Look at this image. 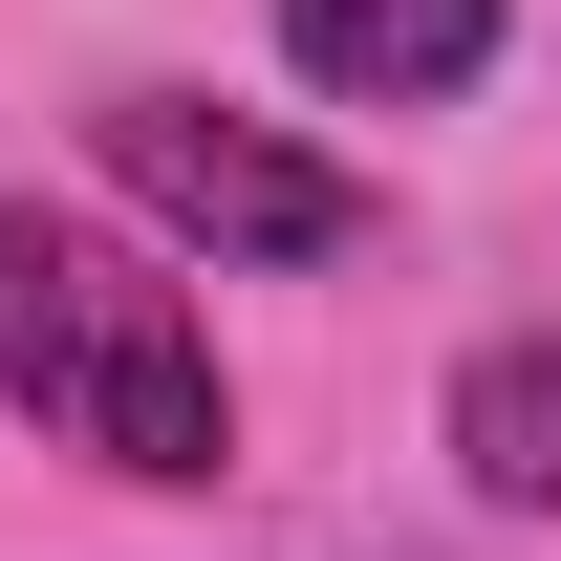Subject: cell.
<instances>
[{
	"instance_id": "obj_1",
	"label": "cell",
	"mask_w": 561,
	"mask_h": 561,
	"mask_svg": "<svg viewBox=\"0 0 561 561\" xmlns=\"http://www.w3.org/2000/svg\"><path fill=\"white\" fill-rule=\"evenodd\" d=\"M0 411H44L66 454L151 496H216L238 476V389H216V324L195 280H151L130 238H87V216L0 195Z\"/></svg>"
},
{
	"instance_id": "obj_2",
	"label": "cell",
	"mask_w": 561,
	"mask_h": 561,
	"mask_svg": "<svg viewBox=\"0 0 561 561\" xmlns=\"http://www.w3.org/2000/svg\"><path fill=\"white\" fill-rule=\"evenodd\" d=\"M87 151H108V195H130L151 238H195V260H346L367 238V173H324V151L260 130V108H195V87H108Z\"/></svg>"
},
{
	"instance_id": "obj_3",
	"label": "cell",
	"mask_w": 561,
	"mask_h": 561,
	"mask_svg": "<svg viewBox=\"0 0 561 561\" xmlns=\"http://www.w3.org/2000/svg\"><path fill=\"white\" fill-rule=\"evenodd\" d=\"M280 66L346 108H454L496 66V0H280Z\"/></svg>"
},
{
	"instance_id": "obj_4",
	"label": "cell",
	"mask_w": 561,
	"mask_h": 561,
	"mask_svg": "<svg viewBox=\"0 0 561 561\" xmlns=\"http://www.w3.org/2000/svg\"><path fill=\"white\" fill-rule=\"evenodd\" d=\"M454 476H476L496 518H561V324H496V346L454 367Z\"/></svg>"
}]
</instances>
